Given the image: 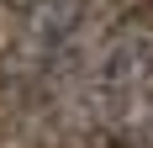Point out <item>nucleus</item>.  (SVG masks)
I'll return each mask as SVG.
<instances>
[{"instance_id":"obj_2","label":"nucleus","mask_w":153,"mask_h":148,"mask_svg":"<svg viewBox=\"0 0 153 148\" xmlns=\"http://www.w3.org/2000/svg\"><path fill=\"white\" fill-rule=\"evenodd\" d=\"M90 5L95 0H32L21 21H16V37L0 58V90L11 95H37L48 79V69L69 53L85 21H90Z\"/></svg>"},{"instance_id":"obj_1","label":"nucleus","mask_w":153,"mask_h":148,"mask_svg":"<svg viewBox=\"0 0 153 148\" xmlns=\"http://www.w3.org/2000/svg\"><path fill=\"white\" fill-rule=\"evenodd\" d=\"M69 111L79 127H106L127 138L153 122V11H127L95 43L85 74L69 90Z\"/></svg>"},{"instance_id":"obj_3","label":"nucleus","mask_w":153,"mask_h":148,"mask_svg":"<svg viewBox=\"0 0 153 148\" xmlns=\"http://www.w3.org/2000/svg\"><path fill=\"white\" fill-rule=\"evenodd\" d=\"M0 5H11V11H27V5H32V0H0Z\"/></svg>"}]
</instances>
